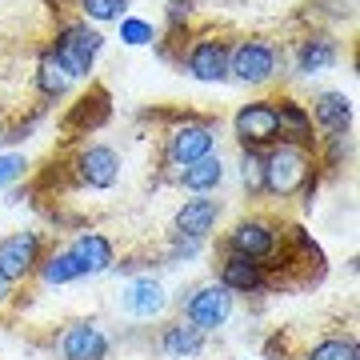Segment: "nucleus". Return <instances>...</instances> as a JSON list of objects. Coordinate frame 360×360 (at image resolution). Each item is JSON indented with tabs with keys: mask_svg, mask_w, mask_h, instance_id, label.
<instances>
[{
	"mask_svg": "<svg viewBox=\"0 0 360 360\" xmlns=\"http://www.w3.org/2000/svg\"><path fill=\"white\" fill-rule=\"evenodd\" d=\"M312 180V156L309 148L296 144H272L264 153V193L292 200L296 193H304Z\"/></svg>",
	"mask_w": 360,
	"mask_h": 360,
	"instance_id": "2",
	"label": "nucleus"
},
{
	"mask_svg": "<svg viewBox=\"0 0 360 360\" xmlns=\"http://www.w3.org/2000/svg\"><path fill=\"white\" fill-rule=\"evenodd\" d=\"M292 60H296L300 77H321V72H328L340 60V44L333 37H324V32H312V37H304L296 44Z\"/></svg>",
	"mask_w": 360,
	"mask_h": 360,
	"instance_id": "16",
	"label": "nucleus"
},
{
	"mask_svg": "<svg viewBox=\"0 0 360 360\" xmlns=\"http://www.w3.org/2000/svg\"><path fill=\"white\" fill-rule=\"evenodd\" d=\"M72 168H77V180L84 188L104 193V188H112L116 180H120V153L108 148V144H89V148L77 153Z\"/></svg>",
	"mask_w": 360,
	"mask_h": 360,
	"instance_id": "10",
	"label": "nucleus"
},
{
	"mask_svg": "<svg viewBox=\"0 0 360 360\" xmlns=\"http://www.w3.org/2000/svg\"><path fill=\"white\" fill-rule=\"evenodd\" d=\"M8 296H13V284H8V281H4V276H0V304H4Z\"/></svg>",
	"mask_w": 360,
	"mask_h": 360,
	"instance_id": "29",
	"label": "nucleus"
},
{
	"mask_svg": "<svg viewBox=\"0 0 360 360\" xmlns=\"http://www.w3.org/2000/svg\"><path fill=\"white\" fill-rule=\"evenodd\" d=\"M217 148V129H212V120H184L176 129L165 136V160L172 168H184L200 160V156H212Z\"/></svg>",
	"mask_w": 360,
	"mask_h": 360,
	"instance_id": "5",
	"label": "nucleus"
},
{
	"mask_svg": "<svg viewBox=\"0 0 360 360\" xmlns=\"http://www.w3.org/2000/svg\"><path fill=\"white\" fill-rule=\"evenodd\" d=\"M4 141H13V136H8V129H4V120H0V144Z\"/></svg>",
	"mask_w": 360,
	"mask_h": 360,
	"instance_id": "30",
	"label": "nucleus"
},
{
	"mask_svg": "<svg viewBox=\"0 0 360 360\" xmlns=\"http://www.w3.org/2000/svg\"><path fill=\"white\" fill-rule=\"evenodd\" d=\"M160 348H165V356H172V360H193V356L205 352V333L193 328L188 321L168 324L165 333H160Z\"/></svg>",
	"mask_w": 360,
	"mask_h": 360,
	"instance_id": "20",
	"label": "nucleus"
},
{
	"mask_svg": "<svg viewBox=\"0 0 360 360\" xmlns=\"http://www.w3.org/2000/svg\"><path fill=\"white\" fill-rule=\"evenodd\" d=\"M104 49V37L96 28H89V20H68V25L56 28V40H52V60L65 68L68 80H84L96 65V56Z\"/></svg>",
	"mask_w": 360,
	"mask_h": 360,
	"instance_id": "1",
	"label": "nucleus"
},
{
	"mask_svg": "<svg viewBox=\"0 0 360 360\" xmlns=\"http://www.w3.org/2000/svg\"><path fill=\"white\" fill-rule=\"evenodd\" d=\"M312 129H321L324 136H348L352 129V101L345 92H321L309 108Z\"/></svg>",
	"mask_w": 360,
	"mask_h": 360,
	"instance_id": "14",
	"label": "nucleus"
},
{
	"mask_svg": "<svg viewBox=\"0 0 360 360\" xmlns=\"http://www.w3.org/2000/svg\"><path fill=\"white\" fill-rule=\"evenodd\" d=\"M304 360H360V345L356 336H324L321 345L309 348Z\"/></svg>",
	"mask_w": 360,
	"mask_h": 360,
	"instance_id": "23",
	"label": "nucleus"
},
{
	"mask_svg": "<svg viewBox=\"0 0 360 360\" xmlns=\"http://www.w3.org/2000/svg\"><path fill=\"white\" fill-rule=\"evenodd\" d=\"M188 13H193V0H168V25L180 28V20H188Z\"/></svg>",
	"mask_w": 360,
	"mask_h": 360,
	"instance_id": "28",
	"label": "nucleus"
},
{
	"mask_svg": "<svg viewBox=\"0 0 360 360\" xmlns=\"http://www.w3.org/2000/svg\"><path fill=\"white\" fill-rule=\"evenodd\" d=\"M77 8L84 13V20H96V25H120L129 16V0H77Z\"/></svg>",
	"mask_w": 360,
	"mask_h": 360,
	"instance_id": "24",
	"label": "nucleus"
},
{
	"mask_svg": "<svg viewBox=\"0 0 360 360\" xmlns=\"http://www.w3.org/2000/svg\"><path fill=\"white\" fill-rule=\"evenodd\" d=\"M276 245H281V236H276V224L264 217H248V220H236L229 232V240L224 248L236 252V257H248V260H269L276 257Z\"/></svg>",
	"mask_w": 360,
	"mask_h": 360,
	"instance_id": "8",
	"label": "nucleus"
},
{
	"mask_svg": "<svg viewBox=\"0 0 360 360\" xmlns=\"http://www.w3.org/2000/svg\"><path fill=\"white\" fill-rule=\"evenodd\" d=\"M229 316H232V292L224 284H200V288L184 300V321L193 324V328H200L205 336L224 328Z\"/></svg>",
	"mask_w": 360,
	"mask_h": 360,
	"instance_id": "6",
	"label": "nucleus"
},
{
	"mask_svg": "<svg viewBox=\"0 0 360 360\" xmlns=\"http://www.w3.org/2000/svg\"><path fill=\"white\" fill-rule=\"evenodd\" d=\"M120 40L129 49H144V44H156V28L153 20H141V16H124L120 20Z\"/></svg>",
	"mask_w": 360,
	"mask_h": 360,
	"instance_id": "26",
	"label": "nucleus"
},
{
	"mask_svg": "<svg viewBox=\"0 0 360 360\" xmlns=\"http://www.w3.org/2000/svg\"><path fill=\"white\" fill-rule=\"evenodd\" d=\"M232 132L245 148L269 153L272 144H281V124H276V108L272 101H248L240 104V112L232 116Z\"/></svg>",
	"mask_w": 360,
	"mask_h": 360,
	"instance_id": "4",
	"label": "nucleus"
},
{
	"mask_svg": "<svg viewBox=\"0 0 360 360\" xmlns=\"http://www.w3.org/2000/svg\"><path fill=\"white\" fill-rule=\"evenodd\" d=\"M40 257H44V240L40 232H13L0 240V276L8 284L16 281H28L37 272Z\"/></svg>",
	"mask_w": 360,
	"mask_h": 360,
	"instance_id": "7",
	"label": "nucleus"
},
{
	"mask_svg": "<svg viewBox=\"0 0 360 360\" xmlns=\"http://www.w3.org/2000/svg\"><path fill=\"white\" fill-rule=\"evenodd\" d=\"M281 68V52L272 40H260V37H248L240 40L229 56V77L240 80V84H269Z\"/></svg>",
	"mask_w": 360,
	"mask_h": 360,
	"instance_id": "3",
	"label": "nucleus"
},
{
	"mask_svg": "<svg viewBox=\"0 0 360 360\" xmlns=\"http://www.w3.org/2000/svg\"><path fill=\"white\" fill-rule=\"evenodd\" d=\"M68 84H72V80L65 77V68L52 60V52H44V56L37 60V92L49 96V101H60V96L68 92Z\"/></svg>",
	"mask_w": 360,
	"mask_h": 360,
	"instance_id": "22",
	"label": "nucleus"
},
{
	"mask_svg": "<svg viewBox=\"0 0 360 360\" xmlns=\"http://www.w3.org/2000/svg\"><path fill=\"white\" fill-rule=\"evenodd\" d=\"M68 252L80 264V276H101V272L112 269V240L101 232H80Z\"/></svg>",
	"mask_w": 360,
	"mask_h": 360,
	"instance_id": "18",
	"label": "nucleus"
},
{
	"mask_svg": "<svg viewBox=\"0 0 360 360\" xmlns=\"http://www.w3.org/2000/svg\"><path fill=\"white\" fill-rule=\"evenodd\" d=\"M25 172H28V156L0 153V193H4V188H13L16 180H25Z\"/></svg>",
	"mask_w": 360,
	"mask_h": 360,
	"instance_id": "27",
	"label": "nucleus"
},
{
	"mask_svg": "<svg viewBox=\"0 0 360 360\" xmlns=\"http://www.w3.org/2000/svg\"><path fill=\"white\" fill-rule=\"evenodd\" d=\"M229 56L232 44L224 37H196L184 52V68H188V77L217 84V80H229Z\"/></svg>",
	"mask_w": 360,
	"mask_h": 360,
	"instance_id": "9",
	"label": "nucleus"
},
{
	"mask_svg": "<svg viewBox=\"0 0 360 360\" xmlns=\"http://www.w3.org/2000/svg\"><path fill=\"white\" fill-rule=\"evenodd\" d=\"M220 180H224V165H220V156H200V160H193V165L180 168V188H188L193 196L217 193Z\"/></svg>",
	"mask_w": 360,
	"mask_h": 360,
	"instance_id": "19",
	"label": "nucleus"
},
{
	"mask_svg": "<svg viewBox=\"0 0 360 360\" xmlns=\"http://www.w3.org/2000/svg\"><path fill=\"white\" fill-rule=\"evenodd\" d=\"M217 284H224L232 296L236 292L240 296L264 292V288H269V264H264V260H248V257L229 252V257L220 260V281Z\"/></svg>",
	"mask_w": 360,
	"mask_h": 360,
	"instance_id": "12",
	"label": "nucleus"
},
{
	"mask_svg": "<svg viewBox=\"0 0 360 360\" xmlns=\"http://www.w3.org/2000/svg\"><path fill=\"white\" fill-rule=\"evenodd\" d=\"M120 304H124V312L136 316V321H153V316H160V312L168 309V292H165V284L153 281V276H136V281L124 288Z\"/></svg>",
	"mask_w": 360,
	"mask_h": 360,
	"instance_id": "15",
	"label": "nucleus"
},
{
	"mask_svg": "<svg viewBox=\"0 0 360 360\" xmlns=\"http://www.w3.org/2000/svg\"><path fill=\"white\" fill-rule=\"evenodd\" d=\"M65 360H108V333L96 321H80L60 336Z\"/></svg>",
	"mask_w": 360,
	"mask_h": 360,
	"instance_id": "13",
	"label": "nucleus"
},
{
	"mask_svg": "<svg viewBox=\"0 0 360 360\" xmlns=\"http://www.w3.org/2000/svg\"><path fill=\"white\" fill-rule=\"evenodd\" d=\"M220 212H224V208H220V200H212V196H193V200H184V205L176 208V217H172V232L205 245L208 232L217 229Z\"/></svg>",
	"mask_w": 360,
	"mask_h": 360,
	"instance_id": "11",
	"label": "nucleus"
},
{
	"mask_svg": "<svg viewBox=\"0 0 360 360\" xmlns=\"http://www.w3.org/2000/svg\"><path fill=\"white\" fill-rule=\"evenodd\" d=\"M37 272H40V281L52 284V288L80 281V264L72 260V252H68V248H65V252H49V257H40Z\"/></svg>",
	"mask_w": 360,
	"mask_h": 360,
	"instance_id": "21",
	"label": "nucleus"
},
{
	"mask_svg": "<svg viewBox=\"0 0 360 360\" xmlns=\"http://www.w3.org/2000/svg\"><path fill=\"white\" fill-rule=\"evenodd\" d=\"M240 184H245L252 196L264 193V153H257V148H240Z\"/></svg>",
	"mask_w": 360,
	"mask_h": 360,
	"instance_id": "25",
	"label": "nucleus"
},
{
	"mask_svg": "<svg viewBox=\"0 0 360 360\" xmlns=\"http://www.w3.org/2000/svg\"><path fill=\"white\" fill-rule=\"evenodd\" d=\"M276 108V124H281V144H296V148H312V116L309 108L292 96H281V101H272Z\"/></svg>",
	"mask_w": 360,
	"mask_h": 360,
	"instance_id": "17",
	"label": "nucleus"
}]
</instances>
